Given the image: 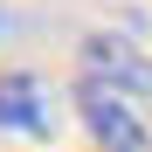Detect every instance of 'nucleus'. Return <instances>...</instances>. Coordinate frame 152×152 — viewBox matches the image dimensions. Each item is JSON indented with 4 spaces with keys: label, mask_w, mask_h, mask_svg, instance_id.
<instances>
[{
    "label": "nucleus",
    "mask_w": 152,
    "mask_h": 152,
    "mask_svg": "<svg viewBox=\"0 0 152 152\" xmlns=\"http://www.w3.org/2000/svg\"><path fill=\"white\" fill-rule=\"evenodd\" d=\"M83 83H104L132 104H152V56L124 35H90L83 42Z\"/></svg>",
    "instance_id": "nucleus-1"
},
{
    "label": "nucleus",
    "mask_w": 152,
    "mask_h": 152,
    "mask_svg": "<svg viewBox=\"0 0 152 152\" xmlns=\"http://www.w3.org/2000/svg\"><path fill=\"white\" fill-rule=\"evenodd\" d=\"M0 132L48 138V97H42V76H28V69H7V76H0Z\"/></svg>",
    "instance_id": "nucleus-3"
},
{
    "label": "nucleus",
    "mask_w": 152,
    "mask_h": 152,
    "mask_svg": "<svg viewBox=\"0 0 152 152\" xmlns=\"http://www.w3.org/2000/svg\"><path fill=\"white\" fill-rule=\"evenodd\" d=\"M76 111H83L97 152H145V118L132 97H118L104 83H76Z\"/></svg>",
    "instance_id": "nucleus-2"
}]
</instances>
